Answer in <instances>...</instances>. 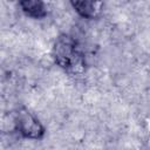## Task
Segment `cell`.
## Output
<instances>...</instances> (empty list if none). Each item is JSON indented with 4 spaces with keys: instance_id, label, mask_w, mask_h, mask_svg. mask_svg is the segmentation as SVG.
I'll return each mask as SVG.
<instances>
[{
    "instance_id": "cell-1",
    "label": "cell",
    "mask_w": 150,
    "mask_h": 150,
    "mask_svg": "<svg viewBox=\"0 0 150 150\" xmlns=\"http://www.w3.org/2000/svg\"><path fill=\"white\" fill-rule=\"evenodd\" d=\"M52 56L54 62L70 75H81L86 71V56L77 40L67 33H61L53 43Z\"/></svg>"
},
{
    "instance_id": "cell-2",
    "label": "cell",
    "mask_w": 150,
    "mask_h": 150,
    "mask_svg": "<svg viewBox=\"0 0 150 150\" xmlns=\"http://www.w3.org/2000/svg\"><path fill=\"white\" fill-rule=\"evenodd\" d=\"M14 131L22 138L40 141L46 135V128L42 122L27 108L20 107L14 112Z\"/></svg>"
},
{
    "instance_id": "cell-3",
    "label": "cell",
    "mask_w": 150,
    "mask_h": 150,
    "mask_svg": "<svg viewBox=\"0 0 150 150\" xmlns=\"http://www.w3.org/2000/svg\"><path fill=\"white\" fill-rule=\"evenodd\" d=\"M70 6L79 16L87 20H96L103 13L104 4L94 0H76L70 1Z\"/></svg>"
},
{
    "instance_id": "cell-4",
    "label": "cell",
    "mask_w": 150,
    "mask_h": 150,
    "mask_svg": "<svg viewBox=\"0 0 150 150\" xmlns=\"http://www.w3.org/2000/svg\"><path fill=\"white\" fill-rule=\"evenodd\" d=\"M19 7L26 16L35 20H42L48 15V7L41 0H21Z\"/></svg>"
}]
</instances>
